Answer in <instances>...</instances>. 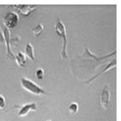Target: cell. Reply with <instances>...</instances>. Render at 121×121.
<instances>
[{"mask_svg":"<svg viewBox=\"0 0 121 121\" xmlns=\"http://www.w3.org/2000/svg\"><path fill=\"white\" fill-rule=\"evenodd\" d=\"M47 121H51V120H47Z\"/></svg>","mask_w":121,"mask_h":121,"instance_id":"cell-15","label":"cell"},{"mask_svg":"<svg viewBox=\"0 0 121 121\" xmlns=\"http://www.w3.org/2000/svg\"><path fill=\"white\" fill-rule=\"evenodd\" d=\"M3 43H5V39L3 32L0 29V44H2Z\"/></svg>","mask_w":121,"mask_h":121,"instance_id":"cell-14","label":"cell"},{"mask_svg":"<svg viewBox=\"0 0 121 121\" xmlns=\"http://www.w3.org/2000/svg\"><path fill=\"white\" fill-rule=\"evenodd\" d=\"M15 58L18 66L22 68L25 67L26 63V56L22 52H20L17 53Z\"/></svg>","mask_w":121,"mask_h":121,"instance_id":"cell-8","label":"cell"},{"mask_svg":"<svg viewBox=\"0 0 121 121\" xmlns=\"http://www.w3.org/2000/svg\"><path fill=\"white\" fill-rule=\"evenodd\" d=\"M37 106L35 103H31L25 104L20 107L18 112L19 116H25L31 111L36 110Z\"/></svg>","mask_w":121,"mask_h":121,"instance_id":"cell-5","label":"cell"},{"mask_svg":"<svg viewBox=\"0 0 121 121\" xmlns=\"http://www.w3.org/2000/svg\"><path fill=\"white\" fill-rule=\"evenodd\" d=\"M110 92L107 87H105L101 92L100 103L103 107L106 108L108 107L110 100Z\"/></svg>","mask_w":121,"mask_h":121,"instance_id":"cell-7","label":"cell"},{"mask_svg":"<svg viewBox=\"0 0 121 121\" xmlns=\"http://www.w3.org/2000/svg\"><path fill=\"white\" fill-rule=\"evenodd\" d=\"M3 34H4V38L5 39V43L6 45V51L8 55L11 57L14 58V55L11 49V45H10V32L8 28L5 27L3 30Z\"/></svg>","mask_w":121,"mask_h":121,"instance_id":"cell-6","label":"cell"},{"mask_svg":"<svg viewBox=\"0 0 121 121\" xmlns=\"http://www.w3.org/2000/svg\"><path fill=\"white\" fill-rule=\"evenodd\" d=\"M21 84L24 89L35 95H44L46 94V92L39 86L27 78H22Z\"/></svg>","mask_w":121,"mask_h":121,"instance_id":"cell-2","label":"cell"},{"mask_svg":"<svg viewBox=\"0 0 121 121\" xmlns=\"http://www.w3.org/2000/svg\"><path fill=\"white\" fill-rule=\"evenodd\" d=\"M19 17L16 13L9 12L6 14L3 19V22L8 29H14L18 24Z\"/></svg>","mask_w":121,"mask_h":121,"instance_id":"cell-3","label":"cell"},{"mask_svg":"<svg viewBox=\"0 0 121 121\" xmlns=\"http://www.w3.org/2000/svg\"><path fill=\"white\" fill-rule=\"evenodd\" d=\"M25 53L26 55L30 60L34 61L35 60L34 48L30 43H28L26 46Z\"/></svg>","mask_w":121,"mask_h":121,"instance_id":"cell-9","label":"cell"},{"mask_svg":"<svg viewBox=\"0 0 121 121\" xmlns=\"http://www.w3.org/2000/svg\"><path fill=\"white\" fill-rule=\"evenodd\" d=\"M6 106L5 98L2 95H0V109H4Z\"/></svg>","mask_w":121,"mask_h":121,"instance_id":"cell-13","label":"cell"},{"mask_svg":"<svg viewBox=\"0 0 121 121\" xmlns=\"http://www.w3.org/2000/svg\"><path fill=\"white\" fill-rule=\"evenodd\" d=\"M44 71L42 68H39L37 70L36 72V75L38 79L39 80H41L43 78L44 76Z\"/></svg>","mask_w":121,"mask_h":121,"instance_id":"cell-12","label":"cell"},{"mask_svg":"<svg viewBox=\"0 0 121 121\" xmlns=\"http://www.w3.org/2000/svg\"><path fill=\"white\" fill-rule=\"evenodd\" d=\"M14 7L20 13L25 16H28L38 7L37 5H15Z\"/></svg>","mask_w":121,"mask_h":121,"instance_id":"cell-4","label":"cell"},{"mask_svg":"<svg viewBox=\"0 0 121 121\" xmlns=\"http://www.w3.org/2000/svg\"><path fill=\"white\" fill-rule=\"evenodd\" d=\"M56 32L61 37L63 41L62 49L61 52V55L63 59L68 57L67 52V39L66 32L65 26L60 20H58L55 25Z\"/></svg>","mask_w":121,"mask_h":121,"instance_id":"cell-1","label":"cell"},{"mask_svg":"<svg viewBox=\"0 0 121 121\" xmlns=\"http://www.w3.org/2000/svg\"><path fill=\"white\" fill-rule=\"evenodd\" d=\"M43 25L41 24H38L37 26L35 27L33 29V32L36 36L37 37H39L41 35L42 33L43 32Z\"/></svg>","mask_w":121,"mask_h":121,"instance_id":"cell-10","label":"cell"},{"mask_svg":"<svg viewBox=\"0 0 121 121\" xmlns=\"http://www.w3.org/2000/svg\"><path fill=\"white\" fill-rule=\"evenodd\" d=\"M69 111L72 114L77 113L78 110V105L77 103L73 102L71 103L68 107Z\"/></svg>","mask_w":121,"mask_h":121,"instance_id":"cell-11","label":"cell"}]
</instances>
